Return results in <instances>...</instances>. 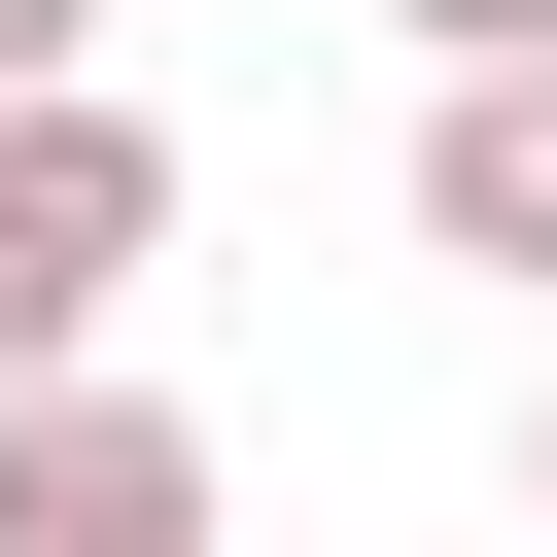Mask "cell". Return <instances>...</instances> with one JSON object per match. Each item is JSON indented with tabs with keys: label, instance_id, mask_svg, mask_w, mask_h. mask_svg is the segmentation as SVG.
Segmentation results:
<instances>
[{
	"label": "cell",
	"instance_id": "1",
	"mask_svg": "<svg viewBox=\"0 0 557 557\" xmlns=\"http://www.w3.org/2000/svg\"><path fill=\"white\" fill-rule=\"evenodd\" d=\"M139 244H174V139H139L104 70H35V104H0V383H70V348L139 313Z\"/></svg>",
	"mask_w": 557,
	"mask_h": 557
},
{
	"label": "cell",
	"instance_id": "3",
	"mask_svg": "<svg viewBox=\"0 0 557 557\" xmlns=\"http://www.w3.org/2000/svg\"><path fill=\"white\" fill-rule=\"evenodd\" d=\"M418 244L557 313V35H487V70H418Z\"/></svg>",
	"mask_w": 557,
	"mask_h": 557
},
{
	"label": "cell",
	"instance_id": "4",
	"mask_svg": "<svg viewBox=\"0 0 557 557\" xmlns=\"http://www.w3.org/2000/svg\"><path fill=\"white\" fill-rule=\"evenodd\" d=\"M35 70H104V0H0V104H35Z\"/></svg>",
	"mask_w": 557,
	"mask_h": 557
},
{
	"label": "cell",
	"instance_id": "2",
	"mask_svg": "<svg viewBox=\"0 0 557 557\" xmlns=\"http://www.w3.org/2000/svg\"><path fill=\"white\" fill-rule=\"evenodd\" d=\"M0 557H209V418L174 383H0Z\"/></svg>",
	"mask_w": 557,
	"mask_h": 557
},
{
	"label": "cell",
	"instance_id": "5",
	"mask_svg": "<svg viewBox=\"0 0 557 557\" xmlns=\"http://www.w3.org/2000/svg\"><path fill=\"white\" fill-rule=\"evenodd\" d=\"M487 35H557V0H418V70H487Z\"/></svg>",
	"mask_w": 557,
	"mask_h": 557
},
{
	"label": "cell",
	"instance_id": "6",
	"mask_svg": "<svg viewBox=\"0 0 557 557\" xmlns=\"http://www.w3.org/2000/svg\"><path fill=\"white\" fill-rule=\"evenodd\" d=\"M522 522H557V383H522Z\"/></svg>",
	"mask_w": 557,
	"mask_h": 557
}]
</instances>
